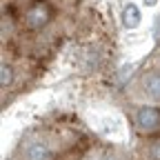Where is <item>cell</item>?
<instances>
[{"label":"cell","instance_id":"8992f818","mask_svg":"<svg viewBox=\"0 0 160 160\" xmlns=\"http://www.w3.org/2000/svg\"><path fill=\"white\" fill-rule=\"evenodd\" d=\"M45 20H47V11H45L42 7H36V9L29 11V25H31V27H40Z\"/></svg>","mask_w":160,"mask_h":160},{"label":"cell","instance_id":"52a82bcc","mask_svg":"<svg viewBox=\"0 0 160 160\" xmlns=\"http://www.w3.org/2000/svg\"><path fill=\"white\" fill-rule=\"evenodd\" d=\"M9 78H11V71L7 65H2V85H9Z\"/></svg>","mask_w":160,"mask_h":160},{"label":"cell","instance_id":"3957f363","mask_svg":"<svg viewBox=\"0 0 160 160\" xmlns=\"http://www.w3.org/2000/svg\"><path fill=\"white\" fill-rule=\"evenodd\" d=\"M136 120H138V125L142 127V129H153V127L160 125V111L153 109V107H142V109L138 111Z\"/></svg>","mask_w":160,"mask_h":160},{"label":"cell","instance_id":"ba28073f","mask_svg":"<svg viewBox=\"0 0 160 160\" xmlns=\"http://www.w3.org/2000/svg\"><path fill=\"white\" fill-rule=\"evenodd\" d=\"M140 2H142L145 7H151V9H153V7H158V5H160V0H140Z\"/></svg>","mask_w":160,"mask_h":160},{"label":"cell","instance_id":"277c9868","mask_svg":"<svg viewBox=\"0 0 160 160\" xmlns=\"http://www.w3.org/2000/svg\"><path fill=\"white\" fill-rule=\"evenodd\" d=\"M27 160H51V149L42 142H31L27 147Z\"/></svg>","mask_w":160,"mask_h":160},{"label":"cell","instance_id":"6da1fadb","mask_svg":"<svg viewBox=\"0 0 160 160\" xmlns=\"http://www.w3.org/2000/svg\"><path fill=\"white\" fill-rule=\"evenodd\" d=\"M89 120H91L96 131H100L102 136H107L111 140H125L127 138V122H125V118L120 113H116V111L91 113Z\"/></svg>","mask_w":160,"mask_h":160},{"label":"cell","instance_id":"7a4b0ae2","mask_svg":"<svg viewBox=\"0 0 160 160\" xmlns=\"http://www.w3.org/2000/svg\"><path fill=\"white\" fill-rule=\"evenodd\" d=\"M122 27L125 29H138L140 27V22H142V11H140V7L136 5V2H127L125 7H122Z\"/></svg>","mask_w":160,"mask_h":160},{"label":"cell","instance_id":"9c48e42d","mask_svg":"<svg viewBox=\"0 0 160 160\" xmlns=\"http://www.w3.org/2000/svg\"><path fill=\"white\" fill-rule=\"evenodd\" d=\"M153 156H156V158H160V145H156V147H153Z\"/></svg>","mask_w":160,"mask_h":160},{"label":"cell","instance_id":"5b68a950","mask_svg":"<svg viewBox=\"0 0 160 160\" xmlns=\"http://www.w3.org/2000/svg\"><path fill=\"white\" fill-rule=\"evenodd\" d=\"M142 87H145V93H147L149 98H156V100H160V76H158V73H151V76H147Z\"/></svg>","mask_w":160,"mask_h":160}]
</instances>
